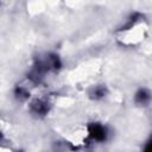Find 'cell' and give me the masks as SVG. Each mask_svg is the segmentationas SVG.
Returning <instances> with one entry per match:
<instances>
[{
  "label": "cell",
  "mask_w": 152,
  "mask_h": 152,
  "mask_svg": "<svg viewBox=\"0 0 152 152\" xmlns=\"http://www.w3.org/2000/svg\"><path fill=\"white\" fill-rule=\"evenodd\" d=\"M89 134L95 140H103L106 138V129L99 124H91L89 126Z\"/></svg>",
  "instance_id": "6da1fadb"
},
{
  "label": "cell",
  "mask_w": 152,
  "mask_h": 152,
  "mask_svg": "<svg viewBox=\"0 0 152 152\" xmlns=\"http://www.w3.org/2000/svg\"><path fill=\"white\" fill-rule=\"evenodd\" d=\"M148 99H150V94L146 91V90H140V91H138V94H137V96H135V100L139 102V103H145V102H147L148 101Z\"/></svg>",
  "instance_id": "7a4b0ae2"
},
{
  "label": "cell",
  "mask_w": 152,
  "mask_h": 152,
  "mask_svg": "<svg viewBox=\"0 0 152 152\" xmlns=\"http://www.w3.org/2000/svg\"><path fill=\"white\" fill-rule=\"evenodd\" d=\"M144 152H152V140L146 145V147H145V151Z\"/></svg>",
  "instance_id": "3957f363"
}]
</instances>
